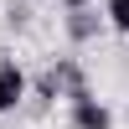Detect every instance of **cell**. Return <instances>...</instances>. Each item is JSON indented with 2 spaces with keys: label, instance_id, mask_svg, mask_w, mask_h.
<instances>
[{
  "label": "cell",
  "instance_id": "cell-2",
  "mask_svg": "<svg viewBox=\"0 0 129 129\" xmlns=\"http://www.w3.org/2000/svg\"><path fill=\"white\" fill-rule=\"evenodd\" d=\"M21 98H26V72L16 62H0V114H10Z\"/></svg>",
  "mask_w": 129,
  "mask_h": 129
},
{
  "label": "cell",
  "instance_id": "cell-4",
  "mask_svg": "<svg viewBox=\"0 0 129 129\" xmlns=\"http://www.w3.org/2000/svg\"><path fill=\"white\" fill-rule=\"evenodd\" d=\"M103 21L114 31H129V0H103Z\"/></svg>",
  "mask_w": 129,
  "mask_h": 129
},
{
  "label": "cell",
  "instance_id": "cell-5",
  "mask_svg": "<svg viewBox=\"0 0 129 129\" xmlns=\"http://www.w3.org/2000/svg\"><path fill=\"white\" fill-rule=\"evenodd\" d=\"M62 5H67V10H88L93 0H62Z\"/></svg>",
  "mask_w": 129,
  "mask_h": 129
},
{
  "label": "cell",
  "instance_id": "cell-1",
  "mask_svg": "<svg viewBox=\"0 0 129 129\" xmlns=\"http://www.w3.org/2000/svg\"><path fill=\"white\" fill-rule=\"evenodd\" d=\"M72 129H114L109 103H103V98H93V93L72 98Z\"/></svg>",
  "mask_w": 129,
  "mask_h": 129
},
{
  "label": "cell",
  "instance_id": "cell-3",
  "mask_svg": "<svg viewBox=\"0 0 129 129\" xmlns=\"http://www.w3.org/2000/svg\"><path fill=\"white\" fill-rule=\"evenodd\" d=\"M98 31H103V16H98V10H67V36L72 41H93V36H98Z\"/></svg>",
  "mask_w": 129,
  "mask_h": 129
}]
</instances>
